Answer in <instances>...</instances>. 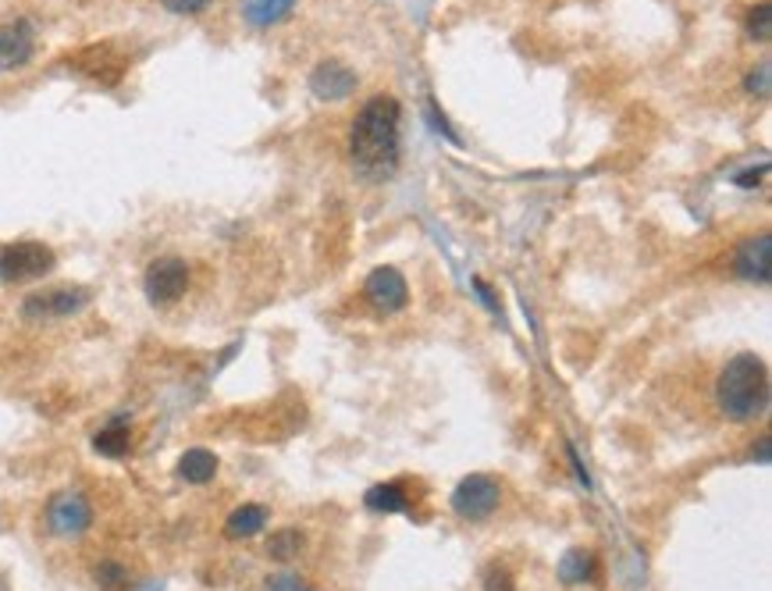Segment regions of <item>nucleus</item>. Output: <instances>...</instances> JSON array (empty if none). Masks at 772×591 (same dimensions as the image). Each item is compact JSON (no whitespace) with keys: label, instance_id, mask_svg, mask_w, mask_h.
I'll list each match as a JSON object with an SVG mask.
<instances>
[{"label":"nucleus","instance_id":"obj_20","mask_svg":"<svg viewBox=\"0 0 772 591\" xmlns=\"http://www.w3.org/2000/svg\"><path fill=\"white\" fill-rule=\"evenodd\" d=\"M748 37L754 43H769V37H772V11H769V4L754 8V14L748 19Z\"/></svg>","mask_w":772,"mask_h":591},{"label":"nucleus","instance_id":"obj_16","mask_svg":"<svg viewBox=\"0 0 772 591\" xmlns=\"http://www.w3.org/2000/svg\"><path fill=\"white\" fill-rule=\"evenodd\" d=\"M296 8V0H243V19L253 29H267L288 19V11Z\"/></svg>","mask_w":772,"mask_h":591},{"label":"nucleus","instance_id":"obj_14","mask_svg":"<svg viewBox=\"0 0 772 591\" xmlns=\"http://www.w3.org/2000/svg\"><path fill=\"white\" fill-rule=\"evenodd\" d=\"M93 449L100 456H108V460H125V456L132 452V431L125 420H111L108 428H100L93 435Z\"/></svg>","mask_w":772,"mask_h":591},{"label":"nucleus","instance_id":"obj_17","mask_svg":"<svg viewBox=\"0 0 772 591\" xmlns=\"http://www.w3.org/2000/svg\"><path fill=\"white\" fill-rule=\"evenodd\" d=\"M367 510L374 513H406L409 510V496L399 481H388V485H374L370 492L364 496Z\"/></svg>","mask_w":772,"mask_h":591},{"label":"nucleus","instance_id":"obj_5","mask_svg":"<svg viewBox=\"0 0 772 591\" xmlns=\"http://www.w3.org/2000/svg\"><path fill=\"white\" fill-rule=\"evenodd\" d=\"M502 502V485L491 475H467L456 488H453V513L459 520L480 523L488 520Z\"/></svg>","mask_w":772,"mask_h":591},{"label":"nucleus","instance_id":"obj_12","mask_svg":"<svg viewBox=\"0 0 772 591\" xmlns=\"http://www.w3.org/2000/svg\"><path fill=\"white\" fill-rule=\"evenodd\" d=\"M267 520H271L267 506H261V502H243V506H238V510H232V513H228V520H225V534L232 538V542H243V538L261 534V531L267 528Z\"/></svg>","mask_w":772,"mask_h":591},{"label":"nucleus","instance_id":"obj_25","mask_svg":"<svg viewBox=\"0 0 772 591\" xmlns=\"http://www.w3.org/2000/svg\"><path fill=\"white\" fill-rule=\"evenodd\" d=\"M765 172H769V167H765V164L759 167V172H744L741 179H737V185H744V190H751V185H759V182H754V179H762Z\"/></svg>","mask_w":772,"mask_h":591},{"label":"nucleus","instance_id":"obj_6","mask_svg":"<svg viewBox=\"0 0 772 591\" xmlns=\"http://www.w3.org/2000/svg\"><path fill=\"white\" fill-rule=\"evenodd\" d=\"M189 282H193V275H189V264L182 257H158L143 275V293L153 307H171L189 293Z\"/></svg>","mask_w":772,"mask_h":591},{"label":"nucleus","instance_id":"obj_10","mask_svg":"<svg viewBox=\"0 0 772 591\" xmlns=\"http://www.w3.org/2000/svg\"><path fill=\"white\" fill-rule=\"evenodd\" d=\"M769 257H772V240H769V235H751V240H744L741 249H737L733 272L741 275V278H748V282L769 285V278H772Z\"/></svg>","mask_w":772,"mask_h":591},{"label":"nucleus","instance_id":"obj_11","mask_svg":"<svg viewBox=\"0 0 772 591\" xmlns=\"http://www.w3.org/2000/svg\"><path fill=\"white\" fill-rule=\"evenodd\" d=\"M311 90L321 100H346L356 90V75L338 61H324L311 75Z\"/></svg>","mask_w":772,"mask_h":591},{"label":"nucleus","instance_id":"obj_18","mask_svg":"<svg viewBox=\"0 0 772 591\" xmlns=\"http://www.w3.org/2000/svg\"><path fill=\"white\" fill-rule=\"evenodd\" d=\"M303 546H306V538L296 528H282V531H274L267 538V556H271V560H278V563H288L303 552Z\"/></svg>","mask_w":772,"mask_h":591},{"label":"nucleus","instance_id":"obj_21","mask_svg":"<svg viewBox=\"0 0 772 591\" xmlns=\"http://www.w3.org/2000/svg\"><path fill=\"white\" fill-rule=\"evenodd\" d=\"M485 591H517V584H512V573L502 563H491L485 570Z\"/></svg>","mask_w":772,"mask_h":591},{"label":"nucleus","instance_id":"obj_19","mask_svg":"<svg viewBox=\"0 0 772 591\" xmlns=\"http://www.w3.org/2000/svg\"><path fill=\"white\" fill-rule=\"evenodd\" d=\"M93 578L100 591H129V570L122 563H111V560L100 563Z\"/></svg>","mask_w":772,"mask_h":591},{"label":"nucleus","instance_id":"obj_9","mask_svg":"<svg viewBox=\"0 0 772 591\" xmlns=\"http://www.w3.org/2000/svg\"><path fill=\"white\" fill-rule=\"evenodd\" d=\"M364 296L382 314H396V310L406 307L409 289H406V278L396 272V267H377V272H370V278L364 285Z\"/></svg>","mask_w":772,"mask_h":591},{"label":"nucleus","instance_id":"obj_22","mask_svg":"<svg viewBox=\"0 0 772 591\" xmlns=\"http://www.w3.org/2000/svg\"><path fill=\"white\" fill-rule=\"evenodd\" d=\"M171 14H203L211 8V0H164Z\"/></svg>","mask_w":772,"mask_h":591},{"label":"nucleus","instance_id":"obj_3","mask_svg":"<svg viewBox=\"0 0 772 591\" xmlns=\"http://www.w3.org/2000/svg\"><path fill=\"white\" fill-rule=\"evenodd\" d=\"M54 267H58V253L37 240H19L0 249V282L4 285L40 282L54 272Z\"/></svg>","mask_w":772,"mask_h":591},{"label":"nucleus","instance_id":"obj_23","mask_svg":"<svg viewBox=\"0 0 772 591\" xmlns=\"http://www.w3.org/2000/svg\"><path fill=\"white\" fill-rule=\"evenodd\" d=\"M748 93L754 96H769V64H759L751 75H748Z\"/></svg>","mask_w":772,"mask_h":591},{"label":"nucleus","instance_id":"obj_2","mask_svg":"<svg viewBox=\"0 0 772 591\" xmlns=\"http://www.w3.org/2000/svg\"><path fill=\"white\" fill-rule=\"evenodd\" d=\"M715 403L723 417L737 420V425H751V420L765 417L769 410L765 360L754 357V353H737L715 381Z\"/></svg>","mask_w":772,"mask_h":591},{"label":"nucleus","instance_id":"obj_8","mask_svg":"<svg viewBox=\"0 0 772 591\" xmlns=\"http://www.w3.org/2000/svg\"><path fill=\"white\" fill-rule=\"evenodd\" d=\"M37 50V32L29 22H4L0 26V72H19L32 61Z\"/></svg>","mask_w":772,"mask_h":591},{"label":"nucleus","instance_id":"obj_27","mask_svg":"<svg viewBox=\"0 0 772 591\" xmlns=\"http://www.w3.org/2000/svg\"><path fill=\"white\" fill-rule=\"evenodd\" d=\"M303 591H311V588H303Z\"/></svg>","mask_w":772,"mask_h":591},{"label":"nucleus","instance_id":"obj_1","mask_svg":"<svg viewBox=\"0 0 772 591\" xmlns=\"http://www.w3.org/2000/svg\"><path fill=\"white\" fill-rule=\"evenodd\" d=\"M399 100L377 93L374 100H367L364 111L356 114L353 132H349V154L356 172L364 179L382 182L396 172L399 164Z\"/></svg>","mask_w":772,"mask_h":591},{"label":"nucleus","instance_id":"obj_13","mask_svg":"<svg viewBox=\"0 0 772 591\" xmlns=\"http://www.w3.org/2000/svg\"><path fill=\"white\" fill-rule=\"evenodd\" d=\"M217 467H221V460H217L211 449H203V446L185 449L179 456V478L185 485H211L217 478Z\"/></svg>","mask_w":772,"mask_h":591},{"label":"nucleus","instance_id":"obj_15","mask_svg":"<svg viewBox=\"0 0 772 591\" xmlns=\"http://www.w3.org/2000/svg\"><path fill=\"white\" fill-rule=\"evenodd\" d=\"M559 581L566 588H577V584H588L595 578V552L591 549H570L562 552V560L556 567Z\"/></svg>","mask_w":772,"mask_h":591},{"label":"nucleus","instance_id":"obj_24","mask_svg":"<svg viewBox=\"0 0 772 591\" xmlns=\"http://www.w3.org/2000/svg\"><path fill=\"white\" fill-rule=\"evenodd\" d=\"M306 584L296 578V573H274L267 578V591H303Z\"/></svg>","mask_w":772,"mask_h":591},{"label":"nucleus","instance_id":"obj_4","mask_svg":"<svg viewBox=\"0 0 772 591\" xmlns=\"http://www.w3.org/2000/svg\"><path fill=\"white\" fill-rule=\"evenodd\" d=\"M93 293L82 289V285H58V289H43L32 293L22 303V317L32 325H47V320H61V317H75L90 307Z\"/></svg>","mask_w":772,"mask_h":591},{"label":"nucleus","instance_id":"obj_26","mask_svg":"<svg viewBox=\"0 0 772 591\" xmlns=\"http://www.w3.org/2000/svg\"><path fill=\"white\" fill-rule=\"evenodd\" d=\"M751 460H754V463H762V467L769 463V438H759V449L751 452Z\"/></svg>","mask_w":772,"mask_h":591},{"label":"nucleus","instance_id":"obj_7","mask_svg":"<svg viewBox=\"0 0 772 591\" xmlns=\"http://www.w3.org/2000/svg\"><path fill=\"white\" fill-rule=\"evenodd\" d=\"M47 531L58 534V538H79L90 531L93 523V506L82 492H58L54 499L47 502Z\"/></svg>","mask_w":772,"mask_h":591}]
</instances>
